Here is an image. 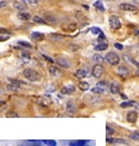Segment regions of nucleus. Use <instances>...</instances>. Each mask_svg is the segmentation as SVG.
Instances as JSON below:
<instances>
[{"instance_id":"2eb2a0df","label":"nucleus","mask_w":139,"mask_h":146,"mask_svg":"<svg viewBox=\"0 0 139 146\" xmlns=\"http://www.w3.org/2000/svg\"><path fill=\"white\" fill-rule=\"evenodd\" d=\"M110 92L112 93V94L120 93V85L116 83V82H112V83L110 84Z\"/></svg>"},{"instance_id":"7ed1b4c3","label":"nucleus","mask_w":139,"mask_h":146,"mask_svg":"<svg viewBox=\"0 0 139 146\" xmlns=\"http://www.w3.org/2000/svg\"><path fill=\"white\" fill-rule=\"evenodd\" d=\"M106 61L110 65H118L119 63H120V57H119V55L114 53V52H109V53L106 55Z\"/></svg>"},{"instance_id":"9b49d317","label":"nucleus","mask_w":139,"mask_h":146,"mask_svg":"<svg viewBox=\"0 0 139 146\" xmlns=\"http://www.w3.org/2000/svg\"><path fill=\"white\" fill-rule=\"evenodd\" d=\"M86 75H87V73H86V70L83 69V68L77 69L76 73H74V76L78 78V79H83V78L86 77Z\"/></svg>"},{"instance_id":"9d476101","label":"nucleus","mask_w":139,"mask_h":146,"mask_svg":"<svg viewBox=\"0 0 139 146\" xmlns=\"http://www.w3.org/2000/svg\"><path fill=\"white\" fill-rule=\"evenodd\" d=\"M56 63H57L59 66L64 67V68H68V67L70 66V63L67 61L66 59H64V57H58V59L56 60Z\"/></svg>"},{"instance_id":"4be33fe9","label":"nucleus","mask_w":139,"mask_h":146,"mask_svg":"<svg viewBox=\"0 0 139 146\" xmlns=\"http://www.w3.org/2000/svg\"><path fill=\"white\" fill-rule=\"evenodd\" d=\"M94 7H95L97 10H99L100 12L105 11V7H104V4H103V1H100V0H97V1L94 3Z\"/></svg>"},{"instance_id":"b1692460","label":"nucleus","mask_w":139,"mask_h":146,"mask_svg":"<svg viewBox=\"0 0 139 146\" xmlns=\"http://www.w3.org/2000/svg\"><path fill=\"white\" fill-rule=\"evenodd\" d=\"M93 61L96 63V64H101L104 62V57L99 54H94L93 55Z\"/></svg>"},{"instance_id":"423d86ee","label":"nucleus","mask_w":139,"mask_h":146,"mask_svg":"<svg viewBox=\"0 0 139 146\" xmlns=\"http://www.w3.org/2000/svg\"><path fill=\"white\" fill-rule=\"evenodd\" d=\"M109 24H110L111 28L113 29H119L121 27V22L116 15H111L109 17Z\"/></svg>"},{"instance_id":"6e6552de","label":"nucleus","mask_w":139,"mask_h":146,"mask_svg":"<svg viewBox=\"0 0 139 146\" xmlns=\"http://www.w3.org/2000/svg\"><path fill=\"white\" fill-rule=\"evenodd\" d=\"M120 9L123 10V11H136L137 7L134 6V4H130V3H121Z\"/></svg>"},{"instance_id":"4c0bfd02","label":"nucleus","mask_w":139,"mask_h":146,"mask_svg":"<svg viewBox=\"0 0 139 146\" xmlns=\"http://www.w3.org/2000/svg\"><path fill=\"white\" fill-rule=\"evenodd\" d=\"M121 97H122V99H124V100H126V99H127V96H126L125 94H122V93H121Z\"/></svg>"},{"instance_id":"1a4fd4ad","label":"nucleus","mask_w":139,"mask_h":146,"mask_svg":"<svg viewBox=\"0 0 139 146\" xmlns=\"http://www.w3.org/2000/svg\"><path fill=\"white\" fill-rule=\"evenodd\" d=\"M126 119H127V121L130 122V123L136 122L138 119V114L136 112H130L127 114V116H126Z\"/></svg>"},{"instance_id":"aec40b11","label":"nucleus","mask_w":139,"mask_h":146,"mask_svg":"<svg viewBox=\"0 0 139 146\" xmlns=\"http://www.w3.org/2000/svg\"><path fill=\"white\" fill-rule=\"evenodd\" d=\"M107 48H108V43L107 42H99L98 44L95 46V50H97V51H105Z\"/></svg>"},{"instance_id":"f704fd0d","label":"nucleus","mask_w":139,"mask_h":146,"mask_svg":"<svg viewBox=\"0 0 139 146\" xmlns=\"http://www.w3.org/2000/svg\"><path fill=\"white\" fill-rule=\"evenodd\" d=\"M39 1H40V0H28V3H30V4H37V3H39Z\"/></svg>"},{"instance_id":"f3484780","label":"nucleus","mask_w":139,"mask_h":146,"mask_svg":"<svg viewBox=\"0 0 139 146\" xmlns=\"http://www.w3.org/2000/svg\"><path fill=\"white\" fill-rule=\"evenodd\" d=\"M17 17L22 21H28V20L31 19V15L29 13H26V12H21V13L17 14Z\"/></svg>"},{"instance_id":"58836bf2","label":"nucleus","mask_w":139,"mask_h":146,"mask_svg":"<svg viewBox=\"0 0 139 146\" xmlns=\"http://www.w3.org/2000/svg\"><path fill=\"white\" fill-rule=\"evenodd\" d=\"M135 35H137V36H139V31H135Z\"/></svg>"},{"instance_id":"393cba45","label":"nucleus","mask_w":139,"mask_h":146,"mask_svg":"<svg viewBox=\"0 0 139 146\" xmlns=\"http://www.w3.org/2000/svg\"><path fill=\"white\" fill-rule=\"evenodd\" d=\"M33 21L35 22V23H38V24H45V23H46V20L42 19V17L38 16V15L34 16V17H33Z\"/></svg>"},{"instance_id":"412c9836","label":"nucleus","mask_w":139,"mask_h":146,"mask_svg":"<svg viewBox=\"0 0 139 146\" xmlns=\"http://www.w3.org/2000/svg\"><path fill=\"white\" fill-rule=\"evenodd\" d=\"M91 87H90V83H88V82H85V81L79 82V89H80L81 91H87Z\"/></svg>"},{"instance_id":"39448f33","label":"nucleus","mask_w":139,"mask_h":146,"mask_svg":"<svg viewBox=\"0 0 139 146\" xmlns=\"http://www.w3.org/2000/svg\"><path fill=\"white\" fill-rule=\"evenodd\" d=\"M104 74V67L100 64H96L95 66L92 68V75L95 78H100Z\"/></svg>"},{"instance_id":"c756f323","label":"nucleus","mask_w":139,"mask_h":146,"mask_svg":"<svg viewBox=\"0 0 139 146\" xmlns=\"http://www.w3.org/2000/svg\"><path fill=\"white\" fill-rule=\"evenodd\" d=\"M91 31H92V34L93 35H99L101 32V31L98 28V27H93V28L91 29Z\"/></svg>"},{"instance_id":"f257e3e1","label":"nucleus","mask_w":139,"mask_h":146,"mask_svg":"<svg viewBox=\"0 0 139 146\" xmlns=\"http://www.w3.org/2000/svg\"><path fill=\"white\" fill-rule=\"evenodd\" d=\"M23 76L26 78L27 80H29V81H31V82H38L41 80L40 74L33 68H25L23 70Z\"/></svg>"},{"instance_id":"bb28decb","label":"nucleus","mask_w":139,"mask_h":146,"mask_svg":"<svg viewBox=\"0 0 139 146\" xmlns=\"http://www.w3.org/2000/svg\"><path fill=\"white\" fill-rule=\"evenodd\" d=\"M106 132H107V136H110V135H112L113 133H114V130H113V128H111L110 125H107Z\"/></svg>"},{"instance_id":"5701e85b","label":"nucleus","mask_w":139,"mask_h":146,"mask_svg":"<svg viewBox=\"0 0 139 146\" xmlns=\"http://www.w3.org/2000/svg\"><path fill=\"white\" fill-rule=\"evenodd\" d=\"M49 72H50V74L53 75V76H57V75L61 74L59 69L57 68V67H55V66H50L49 67Z\"/></svg>"},{"instance_id":"a19ab883","label":"nucleus","mask_w":139,"mask_h":146,"mask_svg":"<svg viewBox=\"0 0 139 146\" xmlns=\"http://www.w3.org/2000/svg\"><path fill=\"white\" fill-rule=\"evenodd\" d=\"M135 1H137V2H139V0H135Z\"/></svg>"},{"instance_id":"4468645a","label":"nucleus","mask_w":139,"mask_h":146,"mask_svg":"<svg viewBox=\"0 0 139 146\" xmlns=\"http://www.w3.org/2000/svg\"><path fill=\"white\" fill-rule=\"evenodd\" d=\"M107 143H119V144H126V141L123 138H111L110 136H107L106 138Z\"/></svg>"},{"instance_id":"f03ea898","label":"nucleus","mask_w":139,"mask_h":146,"mask_svg":"<svg viewBox=\"0 0 139 146\" xmlns=\"http://www.w3.org/2000/svg\"><path fill=\"white\" fill-rule=\"evenodd\" d=\"M107 89H108V83H107V81H99V82H97V84L95 85V88L92 89V92L96 93V94H101V93L106 92Z\"/></svg>"},{"instance_id":"79ce46f5","label":"nucleus","mask_w":139,"mask_h":146,"mask_svg":"<svg viewBox=\"0 0 139 146\" xmlns=\"http://www.w3.org/2000/svg\"><path fill=\"white\" fill-rule=\"evenodd\" d=\"M85 146H90V145H85Z\"/></svg>"},{"instance_id":"7c9ffc66","label":"nucleus","mask_w":139,"mask_h":146,"mask_svg":"<svg viewBox=\"0 0 139 146\" xmlns=\"http://www.w3.org/2000/svg\"><path fill=\"white\" fill-rule=\"evenodd\" d=\"M17 43L21 44V46H23V47H26V48H29V49H31V44L28 43V42H26V41H18Z\"/></svg>"},{"instance_id":"c9c22d12","label":"nucleus","mask_w":139,"mask_h":146,"mask_svg":"<svg viewBox=\"0 0 139 146\" xmlns=\"http://www.w3.org/2000/svg\"><path fill=\"white\" fill-rule=\"evenodd\" d=\"M42 56H43V57H44V59H45V60H46V61H49L50 63H54V61H53V60H52V59H51V57H49V56H46V55H44V54H43V55H42Z\"/></svg>"},{"instance_id":"ddd939ff","label":"nucleus","mask_w":139,"mask_h":146,"mask_svg":"<svg viewBox=\"0 0 139 146\" xmlns=\"http://www.w3.org/2000/svg\"><path fill=\"white\" fill-rule=\"evenodd\" d=\"M86 144H87L86 140H77L69 142V146H85Z\"/></svg>"},{"instance_id":"c85d7f7f","label":"nucleus","mask_w":139,"mask_h":146,"mask_svg":"<svg viewBox=\"0 0 139 146\" xmlns=\"http://www.w3.org/2000/svg\"><path fill=\"white\" fill-rule=\"evenodd\" d=\"M130 106H134V102H123V103H121V107H123V108L130 107Z\"/></svg>"},{"instance_id":"0eeeda50","label":"nucleus","mask_w":139,"mask_h":146,"mask_svg":"<svg viewBox=\"0 0 139 146\" xmlns=\"http://www.w3.org/2000/svg\"><path fill=\"white\" fill-rule=\"evenodd\" d=\"M61 92L63 94H71L74 92V85L73 84H66L61 89Z\"/></svg>"},{"instance_id":"a878e982","label":"nucleus","mask_w":139,"mask_h":146,"mask_svg":"<svg viewBox=\"0 0 139 146\" xmlns=\"http://www.w3.org/2000/svg\"><path fill=\"white\" fill-rule=\"evenodd\" d=\"M42 142H43L46 146H56L57 145L56 141H54V140H43Z\"/></svg>"},{"instance_id":"a211bd4d","label":"nucleus","mask_w":139,"mask_h":146,"mask_svg":"<svg viewBox=\"0 0 139 146\" xmlns=\"http://www.w3.org/2000/svg\"><path fill=\"white\" fill-rule=\"evenodd\" d=\"M31 38L34 40H36V41H39V40H42L44 38V35L38 31H34V32H31Z\"/></svg>"},{"instance_id":"2f4dec72","label":"nucleus","mask_w":139,"mask_h":146,"mask_svg":"<svg viewBox=\"0 0 139 146\" xmlns=\"http://www.w3.org/2000/svg\"><path fill=\"white\" fill-rule=\"evenodd\" d=\"M6 116L7 117H18V114H16V113H14V112H9Z\"/></svg>"},{"instance_id":"473e14b6","label":"nucleus","mask_w":139,"mask_h":146,"mask_svg":"<svg viewBox=\"0 0 139 146\" xmlns=\"http://www.w3.org/2000/svg\"><path fill=\"white\" fill-rule=\"evenodd\" d=\"M114 47H115L118 50H123V46H122L121 43H118V42H116V43H114Z\"/></svg>"},{"instance_id":"cd10ccee","label":"nucleus","mask_w":139,"mask_h":146,"mask_svg":"<svg viewBox=\"0 0 139 146\" xmlns=\"http://www.w3.org/2000/svg\"><path fill=\"white\" fill-rule=\"evenodd\" d=\"M130 137L131 138V140H135V141L139 140V131H137V132H133V133H130Z\"/></svg>"},{"instance_id":"6ab92c4d","label":"nucleus","mask_w":139,"mask_h":146,"mask_svg":"<svg viewBox=\"0 0 139 146\" xmlns=\"http://www.w3.org/2000/svg\"><path fill=\"white\" fill-rule=\"evenodd\" d=\"M118 74L120 76H123V77H126L128 75V69L126 68L125 66H120L118 68Z\"/></svg>"},{"instance_id":"dca6fc26","label":"nucleus","mask_w":139,"mask_h":146,"mask_svg":"<svg viewBox=\"0 0 139 146\" xmlns=\"http://www.w3.org/2000/svg\"><path fill=\"white\" fill-rule=\"evenodd\" d=\"M66 110L69 113V114H73V113L76 112V105L73 104V102L69 101V102L67 103V105H66Z\"/></svg>"},{"instance_id":"72a5a7b5","label":"nucleus","mask_w":139,"mask_h":146,"mask_svg":"<svg viewBox=\"0 0 139 146\" xmlns=\"http://www.w3.org/2000/svg\"><path fill=\"white\" fill-rule=\"evenodd\" d=\"M7 4H8V2H7V1H0V9L7 7Z\"/></svg>"},{"instance_id":"ea45409f","label":"nucleus","mask_w":139,"mask_h":146,"mask_svg":"<svg viewBox=\"0 0 139 146\" xmlns=\"http://www.w3.org/2000/svg\"><path fill=\"white\" fill-rule=\"evenodd\" d=\"M31 146H41V145H39V144H34V145H31Z\"/></svg>"},{"instance_id":"20e7f679","label":"nucleus","mask_w":139,"mask_h":146,"mask_svg":"<svg viewBox=\"0 0 139 146\" xmlns=\"http://www.w3.org/2000/svg\"><path fill=\"white\" fill-rule=\"evenodd\" d=\"M37 103L41 106H49L52 103V99L49 96V95H42V96L37 97Z\"/></svg>"},{"instance_id":"f8f14e48","label":"nucleus","mask_w":139,"mask_h":146,"mask_svg":"<svg viewBox=\"0 0 139 146\" xmlns=\"http://www.w3.org/2000/svg\"><path fill=\"white\" fill-rule=\"evenodd\" d=\"M13 8L15 9V10H18V11H23V10H26L27 6L24 3V2L14 1V2H13Z\"/></svg>"},{"instance_id":"e433bc0d","label":"nucleus","mask_w":139,"mask_h":146,"mask_svg":"<svg viewBox=\"0 0 139 146\" xmlns=\"http://www.w3.org/2000/svg\"><path fill=\"white\" fill-rule=\"evenodd\" d=\"M8 39V36H1L0 35V41H4V40Z\"/></svg>"}]
</instances>
